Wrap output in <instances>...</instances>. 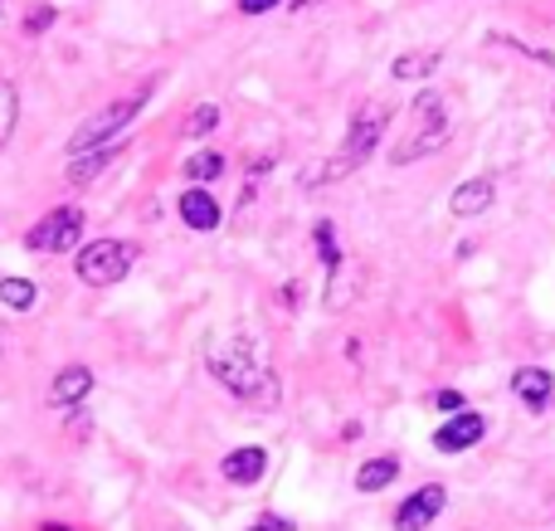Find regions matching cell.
<instances>
[{
  "label": "cell",
  "instance_id": "obj_1",
  "mask_svg": "<svg viewBox=\"0 0 555 531\" xmlns=\"http://www.w3.org/2000/svg\"><path fill=\"white\" fill-rule=\"evenodd\" d=\"M205 366H210V376L220 380L234 400H244V405H254V410L278 405V376H273L269 357H263L249 337L215 341V347L205 351Z\"/></svg>",
  "mask_w": 555,
  "mask_h": 531
},
{
  "label": "cell",
  "instance_id": "obj_2",
  "mask_svg": "<svg viewBox=\"0 0 555 531\" xmlns=\"http://www.w3.org/2000/svg\"><path fill=\"white\" fill-rule=\"evenodd\" d=\"M385 127H390V107H385V103H361L351 113V122H346V137H341V146H336V156L322 166V171L307 176V181L322 185V181H341V176L361 171V166L380 152Z\"/></svg>",
  "mask_w": 555,
  "mask_h": 531
},
{
  "label": "cell",
  "instance_id": "obj_3",
  "mask_svg": "<svg viewBox=\"0 0 555 531\" xmlns=\"http://www.w3.org/2000/svg\"><path fill=\"white\" fill-rule=\"evenodd\" d=\"M410 117H414V127H410V137H404V142L395 146V156H390L395 166L424 161V156H434V152H439V146H449V142H453V117H449V98H443L439 88H424V93L414 98Z\"/></svg>",
  "mask_w": 555,
  "mask_h": 531
},
{
  "label": "cell",
  "instance_id": "obj_4",
  "mask_svg": "<svg viewBox=\"0 0 555 531\" xmlns=\"http://www.w3.org/2000/svg\"><path fill=\"white\" fill-rule=\"evenodd\" d=\"M162 88V78H146V83H137L132 93H122V98H113L107 107H98L93 117H88L83 127H78L74 137H68V156H83V152H93V146H107V142H117V137L132 127V117L142 113L146 103H152V93Z\"/></svg>",
  "mask_w": 555,
  "mask_h": 531
},
{
  "label": "cell",
  "instance_id": "obj_5",
  "mask_svg": "<svg viewBox=\"0 0 555 531\" xmlns=\"http://www.w3.org/2000/svg\"><path fill=\"white\" fill-rule=\"evenodd\" d=\"M137 244H127V239H93V244H83L78 249V259H74V269H78V279L88 283V288H113V283H122L127 273H132V263H137Z\"/></svg>",
  "mask_w": 555,
  "mask_h": 531
},
{
  "label": "cell",
  "instance_id": "obj_6",
  "mask_svg": "<svg viewBox=\"0 0 555 531\" xmlns=\"http://www.w3.org/2000/svg\"><path fill=\"white\" fill-rule=\"evenodd\" d=\"M78 239H83V210H78V205H59V210H49L44 220L29 224L25 249H35V254H68V249H78Z\"/></svg>",
  "mask_w": 555,
  "mask_h": 531
},
{
  "label": "cell",
  "instance_id": "obj_7",
  "mask_svg": "<svg viewBox=\"0 0 555 531\" xmlns=\"http://www.w3.org/2000/svg\"><path fill=\"white\" fill-rule=\"evenodd\" d=\"M443 503H449V493H443V483H424L414 488L410 497H404L400 507H395V531H424L439 522Z\"/></svg>",
  "mask_w": 555,
  "mask_h": 531
},
{
  "label": "cell",
  "instance_id": "obj_8",
  "mask_svg": "<svg viewBox=\"0 0 555 531\" xmlns=\"http://www.w3.org/2000/svg\"><path fill=\"white\" fill-rule=\"evenodd\" d=\"M482 435H488V419L478 410H459V415H449L434 429V449L439 454H468L473 444H482Z\"/></svg>",
  "mask_w": 555,
  "mask_h": 531
},
{
  "label": "cell",
  "instance_id": "obj_9",
  "mask_svg": "<svg viewBox=\"0 0 555 531\" xmlns=\"http://www.w3.org/2000/svg\"><path fill=\"white\" fill-rule=\"evenodd\" d=\"M220 474H224V483H234V488L263 483V474H269V449H259V444L234 449V454H224Z\"/></svg>",
  "mask_w": 555,
  "mask_h": 531
},
{
  "label": "cell",
  "instance_id": "obj_10",
  "mask_svg": "<svg viewBox=\"0 0 555 531\" xmlns=\"http://www.w3.org/2000/svg\"><path fill=\"white\" fill-rule=\"evenodd\" d=\"M117 156H127V142H107V146H93V152H83V156H68V166H64L68 185L98 181L103 171H113L117 166Z\"/></svg>",
  "mask_w": 555,
  "mask_h": 531
},
{
  "label": "cell",
  "instance_id": "obj_11",
  "mask_svg": "<svg viewBox=\"0 0 555 531\" xmlns=\"http://www.w3.org/2000/svg\"><path fill=\"white\" fill-rule=\"evenodd\" d=\"M181 220H185V230H195V234H210V230H220V220H224V210H220V200H215L205 185H191V191L181 195Z\"/></svg>",
  "mask_w": 555,
  "mask_h": 531
},
{
  "label": "cell",
  "instance_id": "obj_12",
  "mask_svg": "<svg viewBox=\"0 0 555 531\" xmlns=\"http://www.w3.org/2000/svg\"><path fill=\"white\" fill-rule=\"evenodd\" d=\"M88 390H93V371L74 361V366H64L54 380H49V396H44V400H49L54 410H74V405H83Z\"/></svg>",
  "mask_w": 555,
  "mask_h": 531
},
{
  "label": "cell",
  "instance_id": "obj_13",
  "mask_svg": "<svg viewBox=\"0 0 555 531\" xmlns=\"http://www.w3.org/2000/svg\"><path fill=\"white\" fill-rule=\"evenodd\" d=\"M492 200H498V181H492V176H473V181H463L459 191L449 195V210L459 215V220H473V215H482Z\"/></svg>",
  "mask_w": 555,
  "mask_h": 531
},
{
  "label": "cell",
  "instance_id": "obj_14",
  "mask_svg": "<svg viewBox=\"0 0 555 531\" xmlns=\"http://www.w3.org/2000/svg\"><path fill=\"white\" fill-rule=\"evenodd\" d=\"M512 390H517V400L527 410H546L555 400V376L546 366H521L517 376H512Z\"/></svg>",
  "mask_w": 555,
  "mask_h": 531
},
{
  "label": "cell",
  "instance_id": "obj_15",
  "mask_svg": "<svg viewBox=\"0 0 555 531\" xmlns=\"http://www.w3.org/2000/svg\"><path fill=\"white\" fill-rule=\"evenodd\" d=\"M439 64H443V49H404V54L390 64V78H400V83H420V78H434Z\"/></svg>",
  "mask_w": 555,
  "mask_h": 531
},
{
  "label": "cell",
  "instance_id": "obj_16",
  "mask_svg": "<svg viewBox=\"0 0 555 531\" xmlns=\"http://www.w3.org/2000/svg\"><path fill=\"white\" fill-rule=\"evenodd\" d=\"M356 293H361V269L356 263H341V269H332V279H326V312H346L356 302Z\"/></svg>",
  "mask_w": 555,
  "mask_h": 531
},
{
  "label": "cell",
  "instance_id": "obj_17",
  "mask_svg": "<svg viewBox=\"0 0 555 531\" xmlns=\"http://www.w3.org/2000/svg\"><path fill=\"white\" fill-rule=\"evenodd\" d=\"M395 478H400V458H395V454L365 458V464L356 468V488H361V493H385Z\"/></svg>",
  "mask_w": 555,
  "mask_h": 531
},
{
  "label": "cell",
  "instance_id": "obj_18",
  "mask_svg": "<svg viewBox=\"0 0 555 531\" xmlns=\"http://www.w3.org/2000/svg\"><path fill=\"white\" fill-rule=\"evenodd\" d=\"M39 302V288L29 279H0V308L10 312H29Z\"/></svg>",
  "mask_w": 555,
  "mask_h": 531
},
{
  "label": "cell",
  "instance_id": "obj_19",
  "mask_svg": "<svg viewBox=\"0 0 555 531\" xmlns=\"http://www.w3.org/2000/svg\"><path fill=\"white\" fill-rule=\"evenodd\" d=\"M312 244H317V254H322V263H326V273L332 269H341V244H336V224L332 220H317V230H312Z\"/></svg>",
  "mask_w": 555,
  "mask_h": 531
},
{
  "label": "cell",
  "instance_id": "obj_20",
  "mask_svg": "<svg viewBox=\"0 0 555 531\" xmlns=\"http://www.w3.org/2000/svg\"><path fill=\"white\" fill-rule=\"evenodd\" d=\"M15 122H20V93L10 78H0V146L15 137Z\"/></svg>",
  "mask_w": 555,
  "mask_h": 531
},
{
  "label": "cell",
  "instance_id": "obj_21",
  "mask_svg": "<svg viewBox=\"0 0 555 531\" xmlns=\"http://www.w3.org/2000/svg\"><path fill=\"white\" fill-rule=\"evenodd\" d=\"M185 176H191L195 185L224 176V152H195V156H185Z\"/></svg>",
  "mask_w": 555,
  "mask_h": 531
},
{
  "label": "cell",
  "instance_id": "obj_22",
  "mask_svg": "<svg viewBox=\"0 0 555 531\" xmlns=\"http://www.w3.org/2000/svg\"><path fill=\"white\" fill-rule=\"evenodd\" d=\"M220 107H215V103H201V107H195V113H191V122H185V137H210L215 132V127H220Z\"/></svg>",
  "mask_w": 555,
  "mask_h": 531
},
{
  "label": "cell",
  "instance_id": "obj_23",
  "mask_svg": "<svg viewBox=\"0 0 555 531\" xmlns=\"http://www.w3.org/2000/svg\"><path fill=\"white\" fill-rule=\"evenodd\" d=\"M54 5H35V10H29V15H25V35H49V29H54Z\"/></svg>",
  "mask_w": 555,
  "mask_h": 531
},
{
  "label": "cell",
  "instance_id": "obj_24",
  "mask_svg": "<svg viewBox=\"0 0 555 531\" xmlns=\"http://www.w3.org/2000/svg\"><path fill=\"white\" fill-rule=\"evenodd\" d=\"M249 531H297L293 517H283V513H259L249 522Z\"/></svg>",
  "mask_w": 555,
  "mask_h": 531
},
{
  "label": "cell",
  "instance_id": "obj_25",
  "mask_svg": "<svg viewBox=\"0 0 555 531\" xmlns=\"http://www.w3.org/2000/svg\"><path fill=\"white\" fill-rule=\"evenodd\" d=\"M434 405H439L443 415H459V410H468V400H463V390H439V396H434Z\"/></svg>",
  "mask_w": 555,
  "mask_h": 531
},
{
  "label": "cell",
  "instance_id": "obj_26",
  "mask_svg": "<svg viewBox=\"0 0 555 531\" xmlns=\"http://www.w3.org/2000/svg\"><path fill=\"white\" fill-rule=\"evenodd\" d=\"M278 5H283V0H240V15H269Z\"/></svg>",
  "mask_w": 555,
  "mask_h": 531
},
{
  "label": "cell",
  "instance_id": "obj_27",
  "mask_svg": "<svg viewBox=\"0 0 555 531\" xmlns=\"http://www.w3.org/2000/svg\"><path fill=\"white\" fill-rule=\"evenodd\" d=\"M39 531H74V527H64V522H44Z\"/></svg>",
  "mask_w": 555,
  "mask_h": 531
},
{
  "label": "cell",
  "instance_id": "obj_28",
  "mask_svg": "<svg viewBox=\"0 0 555 531\" xmlns=\"http://www.w3.org/2000/svg\"><path fill=\"white\" fill-rule=\"evenodd\" d=\"M551 117H555V98H551Z\"/></svg>",
  "mask_w": 555,
  "mask_h": 531
},
{
  "label": "cell",
  "instance_id": "obj_29",
  "mask_svg": "<svg viewBox=\"0 0 555 531\" xmlns=\"http://www.w3.org/2000/svg\"><path fill=\"white\" fill-rule=\"evenodd\" d=\"M0 10H5V0H0Z\"/></svg>",
  "mask_w": 555,
  "mask_h": 531
}]
</instances>
